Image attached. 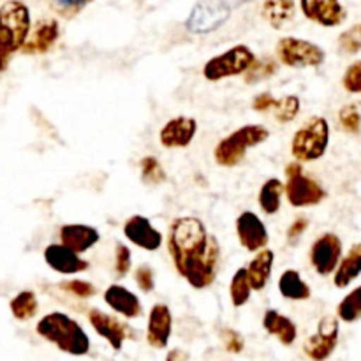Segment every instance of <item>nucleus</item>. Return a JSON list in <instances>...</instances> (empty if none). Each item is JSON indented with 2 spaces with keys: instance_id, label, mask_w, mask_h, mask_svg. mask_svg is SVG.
I'll list each match as a JSON object with an SVG mask.
<instances>
[{
  "instance_id": "2f4dec72",
  "label": "nucleus",
  "mask_w": 361,
  "mask_h": 361,
  "mask_svg": "<svg viewBox=\"0 0 361 361\" xmlns=\"http://www.w3.org/2000/svg\"><path fill=\"white\" fill-rule=\"evenodd\" d=\"M140 169L143 182L150 183V185H159V183L166 182V176H168L159 159H155L154 155H147L141 159Z\"/></svg>"
},
{
  "instance_id": "e433bc0d",
  "label": "nucleus",
  "mask_w": 361,
  "mask_h": 361,
  "mask_svg": "<svg viewBox=\"0 0 361 361\" xmlns=\"http://www.w3.org/2000/svg\"><path fill=\"white\" fill-rule=\"evenodd\" d=\"M113 268H115V275L118 279L127 277L129 271L133 270V254H130V249L123 242H116Z\"/></svg>"
},
{
  "instance_id": "f8f14e48",
  "label": "nucleus",
  "mask_w": 361,
  "mask_h": 361,
  "mask_svg": "<svg viewBox=\"0 0 361 361\" xmlns=\"http://www.w3.org/2000/svg\"><path fill=\"white\" fill-rule=\"evenodd\" d=\"M344 256V245L335 233H323L310 247V264L321 277L334 275Z\"/></svg>"
},
{
  "instance_id": "4468645a",
  "label": "nucleus",
  "mask_w": 361,
  "mask_h": 361,
  "mask_svg": "<svg viewBox=\"0 0 361 361\" xmlns=\"http://www.w3.org/2000/svg\"><path fill=\"white\" fill-rule=\"evenodd\" d=\"M123 235L133 245L147 250V252H155L164 243V236L150 222V219L145 215H133L123 224Z\"/></svg>"
},
{
  "instance_id": "39448f33",
  "label": "nucleus",
  "mask_w": 361,
  "mask_h": 361,
  "mask_svg": "<svg viewBox=\"0 0 361 361\" xmlns=\"http://www.w3.org/2000/svg\"><path fill=\"white\" fill-rule=\"evenodd\" d=\"M30 35V11L20 0H9L0 7V48L11 53L25 46Z\"/></svg>"
},
{
  "instance_id": "423d86ee",
  "label": "nucleus",
  "mask_w": 361,
  "mask_h": 361,
  "mask_svg": "<svg viewBox=\"0 0 361 361\" xmlns=\"http://www.w3.org/2000/svg\"><path fill=\"white\" fill-rule=\"evenodd\" d=\"M286 200L295 208L317 207L326 200V189L312 176L305 175L300 162L286 166Z\"/></svg>"
},
{
  "instance_id": "5701e85b",
  "label": "nucleus",
  "mask_w": 361,
  "mask_h": 361,
  "mask_svg": "<svg viewBox=\"0 0 361 361\" xmlns=\"http://www.w3.org/2000/svg\"><path fill=\"white\" fill-rule=\"evenodd\" d=\"M275 263V252L271 249H263L252 256V259L247 264V274H249L250 286L254 291H263L268 286L271 279V271H274Z\"/></svg>"
},
{
  "instance_id": "dca6fc26",
  "label": "nucleus",
  "mask_w": 361,
  "mask_h": 361,
  "mask_svg": "<svg viewBox=\"0 0 361 361\" xmlns=\"http://www.w3.org/2000/svg\"><path fill=\"white\" fill-rule=\"evenodd\" d=\"M197 134V122L192 116H175L162 126L159 141L168 150L187 148Z\"/></svg>"
},
{
  "instance_id": "f3484780",
  "label": "nucleus",
  "mask_w": 361,
  "mask_h": 361,
  "mask_svg": "<svg viewBox=\"0 0 361 361\" xmlns=\"http://www.w3.org/2000/svg\"><path fill=\"white\" fill-rule=\"evenodd\" d=\"M300 7L307 20L326 28L338 27L348 16L341 0H300Z\"/></svg>"
},
{
  "instance_id": "0eeeda50",
  "label": "nucleus",
  "mask_w": 361,
  "mask_h": 361,
  "mask_svg": "<svg viewBox=\"0 0 361 361\" xmlns=\"http://www.w3.org/2000/svg\"><path fill=\"white\" fill-rule=\"evenodd\" d=\"M256 60V55L249 46L236 44L208 60L203 66V76L204 80L212 81V83L228 80V78L243 76L254 66Z\"/></svg>"
},
{
  "instance_id": "a211bd4d",
  "label": "nucleus",
  "mask_w": 361,
  "mask_h": 361,
  "mask_svg": "<svg viewBox=\"0 0 361 361\" xmlns=\"http://www.w3.org/2000/svg\"><path fill=\"white\" fill-rule=\"evenodd\" d=\"M102 298H104L106 305L115 314L122 316L123 319H140L143 316V303H141L140 296L134 295L126 286H108Z\"/></svg>"
},
{
  "instance_id": "b1692460",
  "label": "nucleus",
  "mask_w": 361,
  "mask_h": 361,
  "mask_svg": "<svg viewBox=\"0 0 361 361\" xmlns=\"http://www.w3.org/2000/svg\"><path fill=\"white\" fill-rule=\"evenodd\" d=\"M361 275V243H355L351 249L342 256L337 270L334 274L335 288L345 289Z\"/></svg>"
},
{
  "instance_id": "7c9ffc66",
  "label": "nucleus",
  "mask_w": 361,
  "mask_h": 361,
  "mask_svg": "<svg viewBox=\"0 0 361 361\" xmlns=\"http://www.w3.org/2000/svg\"><path fill=\"white\" fill-rule=\"evenodd\" d=\"M300 109H302V101L298 95H284V97L277 99L274 109H271V115L277 122L289 123L300 115Z\"/></svg>"
},
{
  "instance_id": "58836bf2",
  "label": "nucleus",
  "mask_w": 361,
  "mask_h": 361,
  "mask_svg": "<svg viewBox=\"0 0 361 361\" xmlns=\"http://www.w3.org/2000/svg\"><path fill=\"white\" fill-rule=\"evenodd\" d=\"M221 338L222 345H224V349L229 355H240V353H243V349H245V338L242 337L240 331L233 330V328H224V330L221 331Z\"/></svg>"
},
{
  "instance_id": "a878e982",
  "label": "nucleus",
  "mask_w": 361,
  "mask_h": 361,
  "mask_svg": "<svg viewBox=\"0 0 361 361\" xmlns=\"http://www.w3.org/2000/svg\"><path fill=\"white\" fill-rule=\"evenodd\" d=\"M279 291L282 298L291 300V302H305L312 296V289L303 281L302 274L298 270H286L279 279Z\"/></svg>"
},
{
  "instance_id": "ea45409f",
  "label": "nucleus",
  "mask_w": 361,
  "mask_h": 361,
  "mask_svg": "<svg viewBox=\"0 0 361 361\" xmlns=\"http://www.w3.org/2000/svg\"><path fill=\"white\" fill-rule=\"evenodd\" d=\"M134 282H136V286L140 288L141 293L150 295L155 289L154 270H152L148 264H140V267H136V270H134Z\"/></svg>"
},
{
  "instance_id": "f03ea898",
  "label": "nucleus",
  "mask_w": 361,
  "mask_h": 361,
  "mask_svg": "<svg viewBox=\"0 0 361 361\" xmlns=\"http://www.w3.org/2000/svg\"><path fill=\"white\" fill-rule=\"evenodd\" d=\"M39 337L71 356H87L90 353V337L76 319L63 312H49L35 326Z\"/></svg>"
},
{
  "instance_id": "bb28decb",
  "label": "nucleus",
  "mask_w": 361,
  "mask_h": 361,
  "mask_svg": "<svg viewBox=\"0 0 361 361\" xmlns=\"http://www.w3.org/2000/svg\"><path fill=\"white\" fill-rule=\"evenodd\" d=\"M286 196L284 182H281V178H268L267 182L261 185L259 194H257V203L259 208L267 215H275L279 214L282 207V197Z\"/></svg>"
},
{
  "instance_id": "c9c22d12",
  "label": "nucleus",
  "mask_w": 361,
  "mask_h": 361,
  "mask_svg": "<svg viewBox=\"0 0 361 361\" xmlns=\"http://www.w3.org/2000/svg\"><path fill=\"white\" fill-rule=\"evenodd\" d=\"M59 288L66 291L67 295H73L80 300H88L97 295V288L92 282L81 281V279H73V281L60 282Z\"/></svg>"
},
{
  "instance_id": "6e6552de",
  "label": "nucleus",
  "mask_w": 361,
  "mask_h": 361,
  "mask_svg": "<svg viewBox=\"0 0 361 361\" xmlns=\"http://www.w3.org/2000/svg\"><path fill=\"white\" fill-rule=\"evenodd\" d=\"M279 62L293 69L319 67L326 60V53L316 42L300 37H282L275 46Z\"/></svg>"
},
{
  "instance_id": "aec40b11",
  "label": "nucleus",
  "mask_w": 361,
  "mask_h": 361,
  "mask_svg": "<svg viewBox=\"0 0 361 361\" xmlns=\"http://www.w3.org/2000/svg\"><path fill=\"white\" fill-rule=\"evenodd\" d=\"M59 238L62 245L81 256L97 245L101 233L88 224H63L59 231Z\"/></svg>"
},
{
  "instance_id": "412c9836",
  "label": "nucleus",
  "mask_w": 361,
  "mask_h": 361,
  "mask_svg": "<svg viewBox=\"0 0 361 361\" xmlns=\"http://www.w3.org/2000/svg\"><path fill=\"white\" fill-rule=\"evenodd\" d=\"M60 35V25L56 20H42L34 27V30L28 35L27 42L21 48V51L27 55H39L46 53L53 48Z\"/></svg>"
},
{
  "instance_id": "c03bdc74",
  "label": "nucleus",
  "mask_w": 361,
  "mask_h": 361,
  "mask_svg": "<svg viewBox=\"0 0 361 361\" xmlns=\"http://www.w3.org/2000/svg\"><path fill=\"white\" fill-rule=\"evenodd\" d=\"M164 361H189V355H187V351H183V349L175 348L171 349V351H168Z\"/></svg>"
},
{
  "instance_id": "20e7f679",
  "label": "nucleus",
  "mask_w": 361,
  "mask_h": 361,
  "mask_svg": "<svg viewBox=\"0 0 361 361\" xmlns=\"http://www.w3.org/2000/svg\"><path fill=\"white\" fill-rule=\"evenodd\" d=\"M330 147V123L324 116L314 115L303 122L291 140V155L296 162H314L324 157Z\"/></svg>"
},
{
  "instance_id": "9d476101",
  "label": "nucleus",
  "mask_w": 361,
  "mask_h": 361,
  "mask_svg": "<svg viewBox=\"0 0 361 361\" xmlns=\"http://www.w3.org/2000/svg\"><path fill=\"white\" fill-rule=\"evenodd\" d=\"M338 317L324 316L317 323L316 331L303 342V355L310 361H328L337 351L338 337H341V323Z\"/></svg>"
},
{
  "instance_id": "a18cd8bd",
  "label": "nucleus",
  "mask_w": 361,
  "mask_h": 361,
  "mask_svg": "<svg viewBox=\"0 0 361 361\" xmlns=\"http://www.w3.org/2000/svg\"><path fill=\"white\" fill-rule=\"evenodd\" d=\"M9 53L7 51H4L2 48H0V73H2V71H6V67H7V63H9Z\"/></svg>"
},
{
  "instance_id": "c756f323",
  "label": "nucleus",
  "mask_w": 361,
  "mask_h": 361,
  "mask_svg": "<svg viewBox=\"0 0 361 361\" xmlns=\"http://www.w3.org/2000/svg\"><path fill=\"white\" fill-rule=\"evenodd\" d=\"M337 317L342 323L349 324L361 319V286L353 289L341 300V303L337 305Z\"/></svg>"
},
{
  "instance_id": "ddd939ff",
  "label": "nucleus",
  "mask_w": 361,
  "mask_h": 361,
  "mask_svg": "<svg viewBox=\"0 0 361 361\" xmlns=\"http://www.w3.org/2000/svg\"><path fill=\"white\" fill-rule=\"evenodd\" d=\"M236 238L247 252L256 254L267 249L268 242H270V233L259 215L245 210L236 219Z\"/></svg>"
},
{
  "instance_id": "393cba45",
  "label": "nucleus",
  "mask_w": 361,
  "mask_h": 361,
  "mask_svg": "<svg viewBox=\"0 0 361 361\" xmlns=\"http://www.w3.org/2000/svg\"><path fill=\"white\" fill-rule=\"evenodd\" d=\"M261 14L270 27L282 30L295 20L296 6L293 0H264Z\"/></svg>"
},
{
  "instance_id": "c85d7f7f",
  "label": "nucleus",
  "mask_w": 361,
  "mask_h": 361,
  "mask_svg": "<svg viewBox=\"0 0 361 361\" xmlns=\"http://www.w3.org/2000/svg\"><path fill=\"white\" fill-rule=\"evenodd\" d=\"M11 314L18 321H30L37 314L39 302L34 291H21L11 300L9 303Z\"/></svg>"
},
{
  "instance_id": "f704fd0d",
  "label": "nucleus",
  "mask_w": 361,
  "mask_h": 361,
  "mask_svg": "<svg viewBox=\"0 0 361 361\" xmlns=\"http://www.w3.org/2000/svg\"><path fill=\"white\" fill-rule=\"evenodd\" d=\"M338 49L344 55H356L361 51V23L353 25L338 37Z\"/></svg>"
},
{
  "instance_id": "79ce46f5",
  "label": "nucleus",
  "mask_w": 361,
  "mask_h": 361,
  "mask_svg": "<svg viewBox=\"0 0 361 361\" xmlns=\"http://www.w3.org/2000/svg\"><path fill=\"white\" fill-rule=\"evenodd\" d=\"M275 102H277V97H274L271 92H261V94H257L256 97H254L252 109L257 113H267V111L271 113Z\"/></svg>"
},
{
  "instance_id": "1a4fd4ad",
  "label": "nucleus",
  "mask_w": 361,
  "mask_h": 361,
  "mask_svg": "<svg viewBox=\"0 0 361 361\" xmlns=\"http://www.w3.org/2000/svg\"><path fill=\"white\" fill-rule=\"evenodd\" d=\"M231 16V6L226 0H201L190 11L185 28L190 34L204 35L219 30Z\"/></svg>"
},
{
  "instance_id": "4c0bfd02",
  "label": "nucleus",
  "mask_w": 361,
  "mask_h": 361,
  "mask_svg": "<svg viewBox=\"0 0 361 361\" xmlns=\"http://www.w3.org/2000/svg\"><path fill=\"white\" fill-rule=\"evenodd\" d=\"M342 87L349 94H361V60H356L345 69L342 76Z\"/></svg>"
},
{
  "instance_id": "cd10ccee",
  "label": "nucleus",
  "mask_w": 361,
  "mask_h": 361,
  "mask_svg": "<svg viewBox=\"0 0 361 361\" xmlns=\"http://www.w3.org/2000/svg\"><path fill=\"white\" fill-rule=\"evenodd\" d=\"M252 286H250L249 274H247V268H238V270L233 274L231 282H229V298H231V305L235 309L247 305L252 296Z\"/></svg>"
},
{
  "instance_id": "2eb2a0df",
  "label": "nucleus",
  "mask_w": 361,
  "mask_h": 361,
  "mask_svg": "<svg viewBox=\"0 0 361 361\" xmlns=\"http://www.w3.org/2000/svg\"><path fill=\"white\" fill-rule=\"evenodd\" d=\"M173 335V314L166 303H155L148 312L147 321V342L150 348L162 349L168 348Z\"/></svg>"
},
{
  "instance_id": "4be33fe9",
  "label": "nucleus",
  "mask_w": 361,
  "mask_h": 361,
  "mask_svg": "<svg viewBox=\"0 0 361 361\" xmlns=\"http://www.w3.org/2000/svg\"><path fill=\"white\" fill-rule=\"evenodd\" d=\"M263 328L268 335L277 338L286 348L295 344L296 338H298V326H296L295 321L275 309H270L264 312Z\"/></svg>"
},
{
  "instance_id": "7ed1b4c3",
  "label": "nucleus",
  "mask_w": 361,
  "mask_h": 361,
  "mask_svg": "<svg viewBox=\"0 0 361 361\" xmlns=\"http://www.w3.org/2000/svg\"><path fill=\"white\" fill-rule=\"evenodd\" d=\"M270 137V130L261 123H249L222 137L214 148V159L222 168H236L242 164L250 148L259 147Z\"/></svg>"
},
{
  "instance_id": "473e14b6",
  "label": "nucleus",
  "mask_w": 361,
  "mask_h": 361,
  "mask_svg": "<svg viewBox=\"0 0 361 361\" xmlns=\"http://www.w3.org/2000/svg\"><path fill=\"white\" fill-rule=\"evenodd\" d=\"M338 122L342 129L349 134H358L361 130V108L358 102H349L338 111Z\"/></svg>"
},
{
  "instance_id": "a19ab883",
  "label": "nucleus",
  "mask_w": 361,
  "mask_h": 361,
  "mask_svg": "<svg viewBox=\"0 0 361 361\" xmlns=\"http://www.w3.org/2000/svg\"><path fill=\"white\" fill-rule=\"evenodd\" d=\"M92 0H51L56 13L63 18H74L80 14Z\"/></svg>"
},
{
  "instance_id": "9b49d317",
  "label": "nucleus",
  "mask_w": 361,
  "mask_h": 361,
  "mask_svg": "<svg viewBox=\"0 0 361 361\" xmlns=\"http://www.w3.org/2000/svg\"><path fill=\"white\" fill-rule=\"evenodd\" d=\"M88 323L94 328L95 334L111 345L113 351H122L123 344L127 341H133L136 337V331L126 321L118 319L116 316L104 312L101 309H90L87 314Z\"/></svg>"
},
{
  "instance_id": "f257e3e1",
  "label": "nucleus",
  "mask_w": 361,
  "mask_h": 361,
  "mask_svg": "<svg viewBox=\"0 0 361 361\" xmlns=\"http://www.w3.org/2000/svg\"><path fill=\"white\" fill-rule=\"evenodd\" d=\"M168 252L175 270L194 289H207L221 268V245L197 217H176L169 226Z\"/></svg>"
},
{
  "instance_id": "37998d69",
  "label": "nucleus",
  "mask_w": 361,
  "mask_h": 361,
  "mask_svg": "<svg viewBox=\"0 0 361 361\" xmlns=\"http://www.w3.org/2000/svg\"><path fill=\"white\" fill-rule=\"evenodd\" d=\"M307 228H309V219H305V217L295 219V221H293V224L289 226V229H288V242L291 243V245L293 243L298 242V240L302 238L303 233L307 231Z\"/></svg>"
},
{
  "instance_id": "72a5a7b5",
  "label": "nucleus",
  "mask_w": 361,
  "mask_h": 361,
  "mask_svg": "<svg viewBox=\"0 0 361 361\" xmlns=\"http://www.w3.org/2000/svg\"><path fill=\"white\" fill-rule=\"evenodd\" d=\"M277 71V63L274 62V59H261L254 62V66L243 74V80L245 83H257V81H263L267 78H270L271 74H275Z\"/></svg>"
},
{
  "instance_id": "6ab92c4d",
  "label": "nucleus",
  "mask_w": 361,
  "mask_h": 361,
  "mask_svg": "<svg viewBox=\"0 0 361 361\" xmlns=\"http://www.w3.org/2000/svg\"><path fill=\"white\" fill-rule=\"evenodd\" d=\"M44 261L53 271L60 275H78L88 270V261L73 252L62 243H51L44 249Z\"/></svg>"
}]
</instances>
